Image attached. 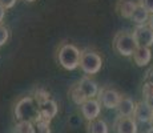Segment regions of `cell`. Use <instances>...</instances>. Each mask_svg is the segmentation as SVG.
Returning a JSON list of instances; mask_svg holds the SVG:
<instances>
[{
	"instance_id": "obj_1",
	"label": "cell",
	"mask_w": 153,
	"mask_h": 133,
	"mask_svg": "<svg viewBox=\"0 0 153 133\" xmlns=\"http://www.w3.org/2000/svg\"><path fill=\"white\" fill-rule=\"evenodd\" d=\"M15 119L16 121H29L35 123L39 120V105L32 96L20 99L15 105Z\"/></svg>"
},
{
	"instance_id": "obj_2",
	"label": "cell",
	"mask_w": 153,
	"mask_h": 133,
	"mask_svg": "<svg viewBox=\"0 0 153 133\" xmlns=\"http://www.w3.org/2000/svg\"><path fill=\"white\" fill-rule=\"evenodd\" d=\"M80 49L73 44H63L57 52L59 64L67 71L76 69L80 61Z\"/></svg>"
},
{
	"instance_id": "obj_3",
	"label": "cell",
	"mask_w": 153,
	"mask_h": 133,
	"mask_svg": "<svg viewBox=\"0 0 153 133\" xmlns=\"http://www.w3.org/2000/svg\"><path fill=\"white\" fill-rule=\"evenodd\" d=\"M79 67L85 75H96L100 72L102 67V59L96 51L85 49L80 53V61Z\"/></svg>"
},
{
	"instance_id": "obj_4",
	"label": "cell",
	"mask_w": 153,
	"mask_h": 133,
	"mask_svg": "<svg viewBox=\"0 0 153 133\" xmlns=\"http://www.w3.org/2000/svg\"><path fill=\"white\" fill-rule=\"evenodd\" d=\"M113 49L120 56H124V57L132 56L134 49H136V43H134L133 35L131 32H119L114 36Z\"/></svg>"
},
{
	"instance_id": "obj_5",
	"label": "cell",
	"mask_w": 153,
	"mask_h": 133,
	"mask_svg": "<svg viewBox=\"0 0 153 133\" xmlns=\"http://www.w3.org/2000/svg\"><path fill=\"white\" fill-rule=\"evenodd\" d=\"M133 39L136 48H151L153 45V29L148 24L137 25L133 31Z\"/></svg>"
},
{
	"instance_id": "obj_6",
	"label": "cell",
	"mask_w": 153,
	"mask_h": 133,
	"mask_svg": "<svg viewBox=\"0 0 153 133\" xmlns=\"http://www.w3.org/2000/svg\"><path fill=\"white\" fill-rule=\"evenodd\" d=\"M99 104L105 106L107 109H114L117 108L120 99H121V94L117 92L113 88H104V89L99 91Z\"/></svg>"
},
{
	"instance_id": "obj_7",
	"label": "cell",
	"mask_w": 153,
	"mask_h": 133,
	"mask_svg": "<svg viewBox=\"0 0 153 133\" xmlns=\"http://www.w3.org/2000/svg\"><path fill=\"white\" fill-rule=\"evenodd\" d=\"M37 105H39V119L48 121V123H51V121L55 119L59 112L57 103H56L55 100H52L51 97L37 103Z\"/></svg>"
},
{
	"instance_id": "obj_8",
	"label": "cell",
	"mask_w": 153,
	"mask_h": 133,
	"mask_svg": "<svg viewBox=\"0 0 153 133\" xmlns=\"http://www.w3.org/2000/svg\"><path fill=\"white\" fill-rule=\"evenodd\" d=\"M80 109L84 119L87 121H92L99 119L100 112H101V105L99 104V101L96 99H89L80 105Z\"/></svg>"
},
{
	"instance_id": "obj_9",
	"label": "cell",
	"mask_w": 153,
	"mask_h": 133,
	"mask_svg": "<svg viewBox=\"0 0 153 133\" xmlns=\"http://www.w3.org/2000/svg\"><path fill=\"white\" fill-rule=\"evenodd\" d=\"M153 117V111L151 109V106L146 104L145 101H140L137 103L134 106V112H133V119L134 121L139 123H148L152 120Z\"/></svg>"
},
{
	"instance_id": "obj_10",
	"label": "cell",
	"mask_w": 153,
	"mask_h": 133,
	"mask_svg": "<svg viewBox=\"0 0 153 133\" xmlns=\"http://www.w3.org/2000/svg\"><path fill=\"white\" fill-rule=\"evenodd\" d=\"M116 133H137V123L133 117H119L114 124Z\"/></svg>"
},
{
	"instance_id": "obj_11",
	"label": "cell",
	"mask_w": 153,
	"mask_h": 133,
	"mask_svg": "<svg viewBox=\"0 0 153 133\" xmlns=\"http://www.w3.org/2000/svg\"><path fill=\"white\" fill-rule=\"evenodd\" d=\"M77 85L80 87V89L83 91V93L85 94L87 100L95 99V97L97 96L99 87H97V84H96L92 79H89V77H87V76H85V77H83L80 80V82H79Z\"/></svg>"
},
{
	"instance_id": "obj_12",
	"label": "cell",
	"mask_w": 153,
	"mask_h": 133,
	"mask_svg": "<svg viewBox=\"0 0 153 133\" xmlns=\"http://www.w3.org/2000/svg\"><path fill=\"white\" fill-rule=\"evenodd\" d=\"M134 101L131 97L121 96L119 104H117V112H119V117H132L134 112Z\"/></svg>"
},
{
	"instance_id": "obj_13",
	"label": "cell",
	"mask_w": 153,
	"mask_h": 133,
	"mask_svg": "<svg viewBox=\"0 0 153 133\" xmlns=\"http://www.w3.org/2000/svg\"><path fill=\"white\" fill-rule=\"evenodd\" d=\"M133 60L137 67H145L151 63L152 52L151 48H136L133 52Z\"/></svg>"
},
{
	"instance_id": "obj_14",
	"label": "cell",
	"mask_w": 153,
	"mask_h": 133,
	"mask_svg": "<svg viewBox=\"0 0 153 133\" xmlns=\"http://www.w3.org/2000/svg\"><path fill=\"white\" fill-rule=\"evenodd\" d=\"M136 7H137V3H134L133 0H119V3L116 5V10H117V13L121 17L131 19Z\"/></svg>"
},
{
	"instance_id": "obj_15",
	"label": "cell",
	"mask_w": 153,
	"mask_h": 133,
	"mask_svg": "<svg viewBox=\"0 0 153 133\" xmlns=\"http://www.w3.org/2000/svg\"><path fill=\"white\" fill-rule=\"evenodd\" d=\"M87 132L88 133H109V129H108V125L104 120L96 119L92 121H88Z\"/></svg>"
},
{
	"instance_id": "obj_16",
	"label": "cell",
	"mask_w": 153,
	"mask_h": 133,
	"mask_svg": "<svg viewBox=\"0 0 153 133\" xmlns=\"http://www.w3.org/2000/svg\"><path fill=\"white\" fill-rule=\"evenodd\" d=\"M149 16H151V15L146 12V11L144 10L141 5L137 4V7L134 8L133 13H132V16H131V20L134 23V24H137V25H144V24H146V23H148Z\"/></svg>"
},
{
	"instance_id": "obj_17",
	"label": "cell",
	"mask_w": 153,
	"mask_h": 133,
	"mask_svg": "<svg viewBox=\"0 0 153 133\" xmlns=\"http://www.w3.org/2000/svg\"><path fill=\"white\" fill-rule=\"evenodd\" d=\"M71 99L76 105H81L84 101H87V97H85V94L83 93V91L80 89V87L77 84L71 88Z\"/></svg>"
},
{
	"instance_id": "obj_18",
	"label": "cell",
	"mask_w": 153,
	"mask_h": 133,
	"mask_svg": "<svg viewBox=\"0 0 153 133\" xmlns=\"http://www.w3.org/2000/svg\"><path fill=\"white\" fill-rule=\"evenodd\" d=\"M32 124H33V133H51V126L48 121L39 119Z\"/></svg>"
},
{
	"instance_id": "obj_19",
	"label": "cell",
	"mask_w": 153,
	"mask_h": 133,
	"mask_svg": "<svg viewBox=\"0 0 153 133\" xmlns=\"http://www.w3.org/2000/svg\"><path fill=\"white\" fill-rule=\"evenodd\" d=\"M16 133H33V124L29 121H19L15 126Z\"/></svg>"
},
{
	"instance_id": "obj_20",
	"label": "cell",
	"mask_w": 153,
	"mask_h": 133,
	"mask_svg": "<svg viewBox=\"0 0 153 133\" xmlns=\"http://www.w3.org/2000/svg\"><path fill=\"white\" fill-rule=\"evenodd\" d=\"M8 37H10V31H8V28H5L4 25L0 24V47L7 43Z\"/></svg>"
},
{
	"instance_id": "obj_21",
	"label": "cell",
	"mask_w": 153,
	"mask_h": 133,
	"mask_svg": "<svg viewBox=\"0 0 153 133\" xmlns=\"http://www.w3.org/2000/svg\"><path fill=\"white\" fill-rule=\"evenodd\" d=\"M143 96H144V99L145 100L153 97V85L148 84V82H144V85H143Z\"/></svg>"
},
{
	"instance_id": "obj_22",
	"label": "cell",
	"mask_w": 153,
	"mask_h": 133,
	"mask_svg": "<svg viewBox=\"0 0 153 133\" xmlns=\"http://www.w3.org/2000/svg\"><path fill=\"white\" fill-rule=\"evenodd\" d=\"M35 100H36L37 103H40V101H43V100H47V99H49V93L47 92V91H44L42 89V88H39V89L35 92V97H33Z\"/></svg>"
},
{
	"instance_id": "obj_23",
	"label": "cell",
	"mask_w": 153,
	"mask_h": 133,
	"mask_svg": "<svg viewBox=\"0 0 153 133\" xmlns=\"http://www.w3.org/2000/svg\"><path fill=\"white\" fill-rule=\"evenodd\" d=\"M139 5H141L149 15L153 13V0H139Z\"/></svg>"
},
{
	"instance_id": "obj_24",
	"label": "cell",
	"mask_w": 153,
	"mask_h": 133,
	"mask_svg": "<svg viewBox=\"0 0 153 133\" xmlns=\"http://www.w3.org/2000/svg\"><path fill=\"white\" fill-rule=\"evenodd\" d=\"M17 0H0V7L3 8V10H10V8H12L15 4H16Z\"/></svg>"
},
{
	"instance_id": "obj_25",
	"label": "cell",
	"mask_w": 153,
	"mask_h": 133,
	"mask_svg": "<svg viewBox=\"0 0 153 133\" xmlns=\"http://www.w3.org/2000/svg\"><path fill=\"white\" fill-rule=\"evenodd\" d=\"M144 82H148V84L153 85V68H151V69L146 72L145 79H144Z\"/></svg>"
},
{
	"instance_id": "obj_26",
	"label": "cell",
	"mask_w": 153,
	"mask_h": 133,
	"mask_svg": "<svg viewBox=\"0 0 153 133\" xmlns=\"http://www.w3.org/2000/svg\"><path fill=\"white\" fill-rule=\"evenodd\" d=\"M144 101H145L146 104H148L149 106H151V109L153 111V97H151V99H148V100H144Z\"/></svg>"
},
{
	"instance_id": "obj_27",
	"label": "cell",
	"mask_w": 153,
	"mask_h": 133,
	"mask_svg": "<svg viewBox=\"0 0 153 133\" xmlns=\"http://www.w3.org/2000/svg\"><path fill=\"white\" fill-rule=\"evenodd\" d=\"M4 15H5V11L3 10L1 7H0V24H1V22H3V19H4Z\"/></svg>"
},
{
	"instance_id": "obj_28",
	"label": "cell",
	"mask_w": 153,
	"mask_h": 133,
	"mask_svg": "<svg viewBox=\"0 0 153 133\" xmlns=\"http://www.w3.org/2000/svg\"><path fill=\"white\" fill-rule=\"evenodd\" d=\"M148 25H149V28H152L153 29V13L149 16V20H148Z\"/></svg>"
},
{
	"instance_id": "obj_29",
	"label": "cell",
	"mask_w": 153,
	"mask_h": 133,
	"mask_svg": "<svg viewBox=\"0 0 153 133\" xmlns=\"http://www.w3.org/2000/svg\"><path fill=\"white\" fill-rule=\"evenodd\" d=\"M149 124H151V128L153 129V117H152V120H151V121H149Z\"/></svg>"
},
{
	"instance_id": "obj_30",
	"label": "cell",
	"mask_w": 153,
	"mask_h": 133,
	"mask_svg": "<svg viewBox=\"0 0 153 133\" xmlns=\"http://www.w3.org/2000/svg\"><path fill=\"white\" fill-rule=\"evenodd\" d=\"M24 1H28V3H33V1H36V0H24Z\"/></svg>"
},
{
	"instance_id": "obj_31",
	"label": "cell",
	"mask_w": 153,
	"mask_h": 133,
	"mask_svg": "<svg viewBox=\"0 0 153 133\" xmlns=\"http://www.w3.org/2000/svg\"><path fill=\"white\" fill-rule=\"evenodd\" d=\"M146 133H153V129L151 128V129H148V132H146Z\"/></svg>"
}]
</instances>
